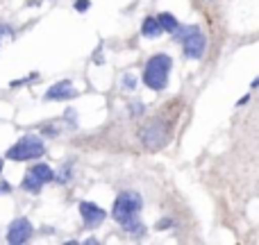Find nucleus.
Here are the masks:
<instances>
[{
	"mask_svg": "<svg viewBox=\"0 0 259 245\" xmlns=\"http://www.w3.org/2000/svg\"><path fill=\"white\" fill-rule=\"evenodd\" d=\"M21 188H23V191H30V193H39L41 188H44V182H39V179H36L34 175L27 170V175L23 177V182H21Z\"/></svg>",
	"mask_w": 259,
	"mask_h": 245,
	"instance_id": "f8f14e48",
	"label": "nucleus"
},
{
	"mask_svg": "<svg viewBox=\"0 0 259 245\" xmlns=\"http://www.w3.org/2000/svg\"><path fill=\"white\" fill-rule=\"evenodd\" d=\"M44 152H46V143L41 141V136L25 134V136H21L7 150V159H12V161H32V159L44 157Z\"/></svg>",
	"mask_w": 259,
	"mask_h": 245,
	"instance_id": "7ed1b4c3",
	"label": "nucleus"
},
{
	"mask_svg": "<svg viewBox=\"0 0 259 245\" xmlns=\"http://www.w3.org/2000/svg\"><path fill=\"white\" fill-rule=\"evenodd\" d=\"M250 86H252V89H257V86H259V77H257V80H255V82H252V84H250Z\"/></svg>",
	"mask_w": 259,
	"mask_h": 245,
	"instance_id": "412c9836",
	"label": "nucleus"
},
{
	"mask_svg": "<svg viewBox=\"0 0 259 245\" xmlns=\"http://www.w3.org/2000/svg\"><path fill=\"white\" fill-rule=\"evenodd\" d=\"M141 207H143V198L139 195L137 191H123V193H118L116 200H114L112 218L116 220L118 225H123V223H127L130 218L139 216Z\"/></svg>",
	"mask_w": 259,
	"mask_h": 245,
	"instance_id": "20e7f679",
	"label": "nucleus"
},
{
	"mask_svg": "<svg viewBox=\"0 0 259 245\" xmlns=\"http://www.w3.org/2000/svg\"><path fill=\"white\" fill-rule=\"evenodd\" d=\"M75 89H73V82L71 80H62V82H55L48 91H46V100H71L75 98Z\"/></svg>",
	"mask_w": 259,
	"mask_h": 245,
	"instance_id": "6e6552de",
	"label": "nucleus"
},
{
	"mask_svg": "<svg viewBox=\"0 0 259 245\" xmlns=\"http://www.w3.org/2000/svg\"><path fill=\"white\" fill-rule=\"evenodd\" d=\"M89 7H91V3H89V0H75V12L84 14Z\"/></svg>",
	"mask_w": 259,
	"mask_h": 245,
	"instance_id": "dca6fc26",
	"label": "nucleus"
},
{
	"mask_svg": "<svg viewBox=\"0 0 259 245\" xmlns=\"http://www.w3.org/2000/svg\"><path fill=\"white\" fill-rule=\"evenodd\" d=\"M32 234H34V227H32L30 220H27V218H16L12 225H9V229H7V243L23 245V243L30 241Z\"/></svg>",
	"mask_w": 259,
	"mask_h": 245,
	"instance_id": "423d86ee",
	"label": "nucleus"
},
{
	"mask_svg": "<svg viewBox=\"0 0 259 245\" xmlns=\"http://www.w3.org/2000/svg\"><path fill=\"white\" fill-rule=\"evenodd\" d=\"M170 68H173V59L168 55H164V53L152 55L146 62V66H143V84L152 91L166 89L168 77H170Z\"/></svg>",
	"mask_w": 259,
	"mask_h": 245,
	"instance_id": "f03ea898",
	"label": "nucleus"
},
{
	"mask_svg": "<svg viewBox=\"0 0 259 245\" xmlns=\"http://www.w3.org/2000/svg\"><path fill=\"white\" fill-rule=\"evenodd\" d=\"M71 177H73V164H71V161H66V164H64L62 168L55 173V179H57L59 184H68V182H71Z\"/></svg>",
	"mask_w": 259,
	"mask_h": 245,
	"instance_id": "4468645a",
	"label": "nucleus"
},
{
	"mask_svg": "<svg viewBox=\"0 0 259 245\" xmlns=\"http://www.w3.org/2000/svg\"><path fill=\"white\" fill-rule=\"evenodd\" d=\"M12 193V184L9 182H0V195H9Z\"/></svg>",
	"mask_w": 259,
	"mask_h": 245,
	"instance_id": "a211bd4d",
	"label": "nucleus"
},
{
	"mask_svg": "<svg viewBox=\"0 0 259 245\" xmlns=\"http://www.w3.org/2000/svg\"><path fill=\"white\" fill-rule=\"evenodd\" d=\"M123 89H127V91L137 89V77L134 75H123Z\"/></svg>",
	"mask_w": 259,
	"mask_h": 245,
	"instance_id": "2eb2a0df",
	"label": "nucleus"
},
{
	"mask_svg": "<svg viewBox=\"0 0 259 245\" xmlns=\"http://www.w3.org/2000/svg\"><path fill=\"white\" fill-rule=\"evenodd\" d=\"M178 118H180V107H175V109L164 107L159 114H155L150 121L143 123L141 129H139V141H141V145L150 152H157L164 145H168L170 138H173Z\"/></svg>",
	"mask_w": 259,
	"mask_h": 245,
	"instance_id": "f257e3e1",
	"label": "nucleus"
},
{
	"mask_svg": "<svg viewBox=\"0 0 259 245\" xmlns=\"http://www.w3.org/2000/svg\"><path fill=\"white\" fill-rule=\"evenodd\" d=\"M161 25L159 21H157V16H148L143 18V25H141V34L148 36V39H157V36H161Z\"/></svg>",
	"mask_w": 259,
	"mask_h": 245,
	"instance_id": "1a4fd4ad",
	"label": "nucleus"
},
{
	"mask_svg": "<svg viewBox=\"0 0 259 245\" xmlns=\"http://www.w3.org/2000/svg\"><path fill=\"white\" fill-rule=\"evenodd\" d=\"M123 227V232H127V234H134V236H141L143 232H146V227H143V223L139 220V216H134V218H130L127 223H123L121 225Z\"/></svg>",
	"mask_w": 259,
	"mask_h": 245,
	"instance_id": "ddd939ff",
	"label": "nucleus"
},
{
	"mask_svg": "<svg viewBox=\"0 0 259 245\" xmlns=\"http://www.w3.org/2000/svg\"><path fill=\"white\" fill-rule=\"evenodd\" d=\"M175 34H178V32H175ZM178 39H180V43H182L184 57L202 59V55H205V50H207V39H205V34H202L200 27L198 25H187L178 34Z\"/></svg>",
	"mask_w": 259,
	"mask_h": 245,
	"instance_id": "39448f33",
	"label": "nucleus"
},
{
	"mask_svg": "<svg viewBox=\"0 0 259 245\" xmlns=\"http://www.w3.org/2000/svg\"><path fill=\"white\" fill-rule=\"evenodd\" d=\"M30 173L34 175L39 182H44V184H48V182H55V170L50 168L48 164H34L30 168Z\"/></svg>",
	"mask_w": 259,
	"mask_h": 245,
	"instance_id": "9d476101",
	"label": "nucleus"
},
{
	"mask_svg": "<svg viewBox=\"0 0 259 245\" xmlns=\"http://www.w3.org/2000/svg\"><path fill=\"white\" fill-rule=\"evenodd\" d=\"M80 216H82V223H84V227L96 229V227H100V225L105 223V218H107V211H105L103 207L94 205V202H80Z\"/></svg>",
	"mask_w": 259,
	"mask_h": 245,
	"instance_id": "0eeeda50",
	"label": "nucleus"
},
{
	"mask_svg": "<svg viewBox=\"0 0 259 245\" xmlns=\"http://www.w3.org/2000/svg\"><path fill=\"white\" fill-rule=\"evenodd\" d=\"M14 34V30L9 25H0V36H12Z\"/></svg>",
	"mask_w": 259,
	"mask_h": 245,
	"instance_id": "6ab92c4d",
	"label": "nucleus"
},
{
	"mask_svg": "<svg viewBox=\"0 0 259 245\" xmlns=\"http://www.w3.org/2000/svg\"><path fill=\"white\" fill-rule=\"evenodd\" d=\"M157 21H159L161 30H164V32H168V34H175V32L180 30V23H178V18H175L173 14H168V12H161L159 16H157Z\"/></svg>",
	"mask_w": 259,
	"mask_h": 245,
	"instance_id": "9b49d317",
	"label": "nucleus"
},
{
	"mask_svg": "<svg viewBox=\"0 0 259 245\" xmlns=\"http://www.w3.org/2000/svg\"><path fill=\"white\" fill-rule=\"evenodd\" d=\"M248 100H250V95H243V98H241V100H239V103H237V105H246V103H248Z\"/></svg>",
	"mask_w": 259,
	"mask_h": 245,
	"instance_id": "aec40b11",
	"label": "nucleus"
},
{
	"mask_svg": "<svg viewBox=\"0 0 259 245\" xmlns=\"http://www.w3.org/2000/svg\"><path fill=\"white\" fill-rule=\"evenodd\" d=\"M0 173H3V159H0Z\"/></svg>",
	"mask_w": 259,
	"mask_h": 245,
	"instance_id": "4be33fe9",
	"label": "nucleus"
},
{
	"mask_svg": "<svg viewBox=\"0 0 259 245\" xmlns=\"http://www.w3.org/2000/svg\"><path fill=\"white\" fill-rule=\"evenodd\" d=\"M130 112H132V116H141V114L146 112V107H143V103H132Z\"/></svg>",
	"mask_w": 259,
	"mask_h": 245,
	"instance_id": "f3484780",
	"label": "nucleus"
}]
</instances>
